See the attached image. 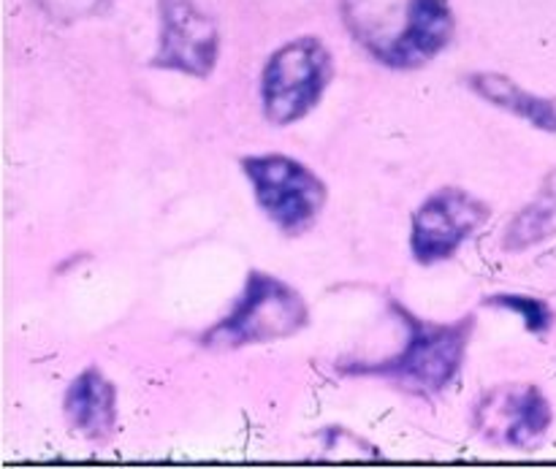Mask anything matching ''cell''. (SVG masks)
Instances as JSON below:
<instances>
[{
    "instance_id": "obj_6",
    "label": "cell",
    "mask_w": 556,
    "mask_h": 469,
    "mask_svg": "<svg viewBox=\"0 0 556 469\" xmlns=\"http://www.w3.org/2000/svg\"><path fill=\"white\" fill-rule=\"evenodd\" d=\"M552 427V405L538 385H497L476 402V432L500 448L532 451Z\"/></svg>"
},
{
    "instance_id": "obj_8",
    "label": "cell",
    "mask_w": 556,
    "mask_h": 469,
    "mask_svg": "<svg viewBox=\"0 0 556 469\" xmlns=\"http://www.w3.org/2000/svg\"><path fill=\"white\" fill-rule=\"evenodd\" d=\"M161 9V47L152 65L182 71L188 76H206L217 63L220 33L215 20L193 0H157Z\"/></svg>"
},
{
    "instance_id": "obj_2",
    "label": "cell",
    "mask_w": 556,
    "mask_h": 469,
    "mask_svg": "<svg viewBox=\"0 0 556 469\" xmlns=\"http://www.w3.org/2000/svg\"><path fill=\"white\" fill-rule=\"evenodd\" d=\"M307 326V304L291 286L264 271H250L242 299L223 324L204 334V345L233 351L261 342H277Z\"/></svg>"
},
{
    "instance_id": "obj_3",
    "label": "cell",
    "mask_w": 556,
    "mask_h": 469,
    "mask_svg": "<svg viewBox=\"0 0 556 469\" xmlns=\"http://www.w3.org/2000/svg\"><path fill=\"white\" fill-rule=\"evenodd\" d=\"M402 318L410 329L407 345L402 347L400 356L389 358L378 367H367L364 372L383 375L413 394H440L459 375L462 358H465L467 342L472 334V318L448 326L424 324L410 315H402Z\"/></svg>"
},
{
    "instance_id": "obj_9",
    "label": "cell",
    "mask_w": 556,
    "mask_h": 469,
    "mask_svg": "<svg viewBox=\"0 0 556 469\" xmlns=\"http://www.w3.org/2000/svg\"><path fill=\"white\" fill-rule=\"evenodd\" d=\"M117 396H114L112 380L101 375V369H85L74 383L68 385L63 400V413L71 429L87 440H106L114 429L117 416Z\"/></svg>"
},
{
    "instance_id": "obj_7",
    "label": "cell",
    "mask_w": 556,
    "mask_h": 469,
    "mask_svg": "<svg viewBox=\"0 0 556 469\" xmlns=\"http://www.w3.org/2000/svg\"><path fill=\"white\" fill-rule=\"evenodd\" d=\"M489 206L467 190L445 188L421 204L413 217L410 248L418 264H440L486 223Z\"/></svg>"
},
{
    "instance_id": "obj_4",
    "label": "cell",
    "mask_w": 556,
    "mask_h": 469,
    "mask_svg": "<svg viewBox=\"0 0 556 469\" xmlns=\"http://www.w3.org/2000/svg\"><path fill=\"white\" fill-rule=\"evenodd\" d=\"M331 79V52L315 36L277 49L261 74L264 114L275 125H291L315 109Z\"/></svg>"
},
{
    "instance_id": "obj_13",
    "label": "cell",
    "mask_w": 556,
    "mask_h": 469,
    "mask_svg": "<svg viewBox=\"0 0 556 469\" xmlns=\"http://www.w3.org/2000/svg\"><path fill=\"white\" fill-rule=\"evenodd\" d=\"M489 304H497V307H508L514 313H519L525 318L527 329L543 334V331L552 326V309L541 302V299L532 296H492Z\"/></svg>"
},
{
    "instance_id": "obj_5",
    "label": "cell",
    "mask_w": 556,
    "mask_h": 469,
    "mask_svg": "<svg viewBox=\"0 0 556 469\" xmlns=\"http://www.w3.org/2000/svg\"><path fill=\"white\" fill-rule=\"evenodd\" d=\"M261 210L286 233L307 231L326 204V185L304 163L286 155H255L242 161Z\"/></svg>"
},
{
    "instance_id": "obj_10",
    "label": "cell",
    "mask_w": 556,
    "mask_h": 469,
    "mask_svg": "<svg viewBox=\"0 0 556 469\" xmlns=\"http://www.w3.org/2000/svg\"><path fill=\"white\" fill-rule=\"evenodd\" d=\"M470 87L494 106L525 117L535 128L556 134V98H541L527 92L505 74H476L470 76Z\"/></svg>"
},
{
    "instance_id": "obj_12",
    "label": "cell",
    "mask_w": 556,
    "mask_h": 469,
    "mask_svg": "<svg viewBox=\"0 0 556 469\" xmlns=\"http://www.w3.org/2000/svg\"><path fill=\"white\" fill-rule=\"evenodd\" d=\"M36 3L49 20L71 25V22H79V20H87V16L101 14L112 0H36Z\"/></svg>"
},
{
    "instance_id": "obj_11",
    "label": "cell",
    "mask_w": 556,
    "mask_h": 469,
    "mask_svg": "<svg viewBox=\"0 0 556 469\" xmlns=\"http://www.w3.org/2000/svg\"><path fill=\"white\" fill-rule=\"evenodd\" d=\"M556 233V172L548 174L543 193L535 204L527 206L508 228L505 248L525 250L538 244L541 239H548Z\"/></svg>"
},
{
    "instance_id": "obj_1",
    "label": "cell",
    "mask_w": 556,
    "mask_h": 469,
    "mask_svg": "<svg viewBox=\"0 0 556 469\" xmlns=\"http://www.w3.org/2000/svg\"><path fill=\"white\" fill-rule=\"evenodd\" d=\"M342 22L391 68L429 63L454 36V14L445 0H342Z\"/></svg>"
}]
</instances>
